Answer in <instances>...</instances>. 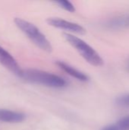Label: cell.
<instances>
[{
	"instance_id": "obj_1",
	"label": "cell",
	"mask_w": 129,
	"mask_h": 130,
	"mask_svg": "<svg viewBox=\"0 0 129 130\" xmlns=\"http://www.w3.org/2000/svg\"><path fill=\"white\" fill-rule=\"evenodd\" d=\"M14 24L16 26L39 48L47 52L52 51V46L46 36L33 24L20 18H15Z\"/></svg>"
},
{
	"instance_id": "obj_2",
	"label": "cell",
	"mask_w": 129,
	"mask_h": 130,
	"mask_svg": "<svg viewBox=\"0 0 129 130\" xmlns=\"http://www.w3.org/2000/svg\"><path fill=\"white\" fill-rule=\"evenodd\" d=\"M63 36L69 44L71 45L88 63L94 66H101L103 65V60L99 53L85 41L68 33H63Z\"/></svg>"
},
{
	"instance_id": "obj_3",
	"label": "cell",
	"mask_w": 129,
	"mask_h": 130,
	"mask_svg": "<svg viewBox=\"0 0 129 130\" xmlns=\"http://www.w3.org/2000/svg\"><path fill=\"white\" fill-rule=\"evenodd\" d=\"M23 78L39 85L50 88H63L66 85V82L61 77L37 69H27L24 71Z\"/></svg>"
},
{
	"instance_id": "obj_4",
	"label": "cell",
	"mask_w": 129,
	"mask_h": 130,
	"mask_svg": "<svg viewBox=\"0 0 129 130\" xmlns=\"http://www.w3.org/2000/svg\"><path fill=\"white\" fill-rule=\"evenodd\" d=\"M46 22L48 23L49 25L61 30H64L68 32V34L70 33H74L77 34H86V30L80 24L64 20L60 18H49L46 19Z\"/></svg>"
},
{
	"instance_id": "obj_5",
	"label": "cell",
	"mask_w": 129,
	"mask_h": 130,
	"mask_svg": "<svg viewBox=\"0 0 129 130\" xmlns=\"http://www.w3.org/2000/svg\"><path fill=\"white\" fill-rule=\"evenodd\" d=\"M0 63L15 75L21 78L23 77L24 71L21 69L16 59L8 51L3 49L1 46H0Z\"/></svg>"
},
{
	"instance_id": "obj_6",
	"label": "cell",
	"mask_w": 129,
	"mask_h": 130,
	"mask_svg": "<svg viewBox=\"0 0 129 130\" xmlns=\"http://www.w3.org/2000/svg\"><path fill=\"white\" fill-rule=\"evenodd\" d=\"M26 117L24 113L12 110H8L5 109H0V120L10 123H21L25 120Z\"/></svg>"
},
{
	"instance_id": "obj_7",
	"label": "cell",
	"mask_w": 129,
	"mask_h": 130,
	"mask_svg": "<svg viewBox=\"0 0 129 130\" xmlns=\"http://www.w3.org/2000/svg\"><path fill=\"white\" fill-rule=\"evenodd\" d=\"M56 65L61 69H62L64 72H65L67 74H68L69 75H71V77L75 78L76 79L81 81V82H87L88 80V77L84 74L83 72H81V71L75 69L74 67L69 66L68 64L62 62V61H58L56 62Z\"/></svg>"
},
{
	"instance_id": "obj_8",
	"label": "cell",
	"mask_w": 129,
	"mask_h": 130,
	"mask_svg": "<svg viewBox=\"0 0 129 130\" xmlns=\"http://www.w3.org/2000/svg\"><path fill=\"white\" fill-rule=\"evenodd\" d=\"M56 3L61 7L62 8L65 9V11H68L69 12H75V8L73 5V4L71 2H70L69 1H66V0H59V1H56Z\"/></svg>"
},
{
	"instance_id": "obj_9",
	"label": "cell",
	"mask_w": 129,
	"mask_h": 130,
	"mask_svg": "<svg viewBox=\"0 0 129 130\" xmlns=\"http://www.w3.org/2000/svg\"><path fill=\"white\" fill-rule=\"evenodd\" d=\"M115 125L118 130H129V116L121 118Z\"/></svg>"
},
{
	"instance_id": "obj_10",
	"label": "cell",
	"mask_w": 129,
	"mask_h": 130,
	"mask_svg": "<svg viewBox=\"0 0 129 130\" xmlns=\"http://www.w3.org/2000/svg\"><path fill=\"white\" fill-rule=\"evenodd\" d=\"M116 104L120 107H129V94L119 97L116 99Z\"/></svg>"
},
{
	"instance_id": "obj_11",
	"label": "cell",
	"mask_w": 129,
	"mask_h": 130,
	"mask_svg": "<svg viewBox=\"0 0 129 130\" xmlns=\"http://www.w3.org/2000/svg\"><path fill=\"white\" fill-rule=\"evenodd\" d=\"M102 130H118L116 125L115 124H113V125H109V126H107L106 127H104Z\"/></svg>"
},
{
	"instance_id": "obj_12",
	"label": "cell",
	"mask_w": 129,
	"mask_h": 130,
	"mask_svg": "<svg viewBox=\"0 0 129 130\" xmlns=\"http://www.w3.org/2000/svg\"><path fill=\"white\" fill-rule=\"evenodd\" d=\"M128 66H129V64H128Z\"/></svg>"
}]
</instances>
